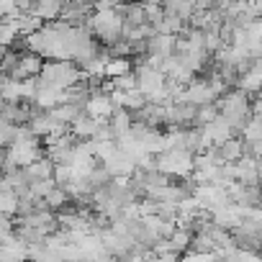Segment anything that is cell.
<instances>
[{
    "label": "cell",
    "mask_w": 262,
    "mask_h": 262,
    "mask_svg": "<svg viewBox=\"0 0 262 262\" xmlns=\"http://www.w3.org/2000/svg\"><path fill=\"white\" fill-rule=\"evenodd\" d=\"M100 165L108 170V175H111V178H116V175H131V170L137 167L134 157H131L128 152H123L118 144H116V149H113L105 160H100Z\"/></svg>",
    "instance_id": "cell-1"
},
{
    "label": "cell",
    "mask_w": 262,
    "mask_h": 262,
    "mask_svg": "<svg viewBox=\"0 0 262 262\" xmlns=\"http://www.w3.org/2000/svg\"><path fill=\"white\" fill-rule=\"evenodd\" d=\"M41 64H44V57H41V54L24 49V52H21V57H18V64H16V70L11 72V77H16V80L34 77V75H39Z\"/></svg>",
    "instance_id": "cell-2"
},
{
    "label": "cell",
    "mask_w": 262,
    "mask_h": 262,
    "mask_svg": "<svg viewBox=\"0 0 262 262\" xmlns=\"http://www.w3.org/2000/svg\"><path fill=\"white\" fill-rule=\"evenodd\" d=\"M183 98L188 100V103H193V105H203V103H211V100H216V95H213V90H211V85L206 82V77H201V80H190L188 85H185V93H183Z\"/></svg>",
    "instance_id": "cell-3"
},
{
    "label": "cell",
    "mask_w": 262,
    "mask_h": 262,
    "mask_svg": "<svg viewBox=\"0 0 262 262\" xmlns=\"http://www.w3.org/2000/svg\"><path fill=\"white\" fill-rule=\"evenodd\" d=\"M26 11H31V13L39 16L41 21H54V18H59L62 0H34Z\"/></svg>",
    "instance_id": "cell-4"
},
{
    "label": "cell",
    "mask_w": 262,
    "mask_h": 262,
    "mask_svg": "<svg viewBox=\"0 0 262 262\" xmlns=\"http://www.w3.org/2000/svg\"><path fill=\"white\" fill-rule=\"evenodd\" d=\"M219 152H221V160H224V162H236V160L244 155V142H242V137H239V139H234V137L224 139V142L219 144Z\"/></svg>",
    "instance_id": "cell-5"
},
{
    "label": "cell",
    "mask_w": 262,
    "mask_h": 262,
    "mask_svg": "<svg viewBox=\"0 0 262 262\" xmlns=\"http://www.w3.org/2000/svg\"><path fill=\"white\" fill-rule=\"evenodd\" d=\"M108 126L113 128V134H116V137L126 134L128 126H131V113H128L126 108H113L111 116H108Z\"/></svg>",
    "instance_id": "cell-6"
},
{
    "label": "cell",
    "mask_w": 262,
    "mask_h": 262,
    "mask_svg": "<svg viewBox=\"0 0 262 262\" xmlns=\"http://www.w3.org/2000/svg\"><path fill=\"white\" fill-rule=\"evenodd\" d=\"M259 80H262L259 67H249V70H244V72L236 77V88L244 90V93H257V90H259Z\"/></svg>",
    "instance_id": "cell-7"
},
{
    "label": "cell",
    "mask_w": 262,
    "mask_h": 262,
    "mask_svg": "<svg viewBox=\"0 0 262 262\" xmlns=\"http://www.w3.org/2000/svg\"><path fill=\"white\" fill-rule=\"evenodd\" d=\"M131 70V59L128 57H108L105 59V64H103V75L105 77H116V75H121V72H128Z\"/></svg>",
    "instance_id": "cell-8"
},
{
    "label": "cell",
    "mask_w": 262,
    "mask_h": 262,
    "mask_svg": "<svg viewBox=\"0 0 262 262\" xmlns=\"http://www.w3.org/2000/svg\"><path fill=\"white\" fill-rule=\"evenodd\" d=\"M216 116H219V105H216V100H211V103H203V105H195V118H193V126L211 123Z\"/></svg>",
    "instance_id": "cell-9"
},
{
    "label": "cell",
    "mask_w": 262,
    "mask_h": 262,
    "mask_svg": "<svg viewBox=\"0 0 262 262\" xmlns=\"http://www.w3.org/2000/svg\"><path fill=\"white\" fill-rule=\"evenodd\" d=\"M44 201H47V206H49L52 211H59V208H64L67 203H72V198L67 195V190L59 188V185H54V188L44 195Z\"/></svg>",
    "instance_id": "cell-10"
},
{
    "label": "cell",
    "mask_w": 262,
    "mask_h": 262,
    "mask_svg": "<svg viewBox=\"0 0 262 262\" xmlns=\"http://www.w3.org/2000/svg\"><path fill=\"white\" fill-rule=\"evenodd\" d=\"M144 103H147V98H144V93H142L139 88H131V90H123L121 105H123L126 111H139V108H142Z\"/></svg>",
    "instance_id": "cell-11"
},
{
    "label": "cell",
    "mask_w": 262,
    "mask_h": 262,
    "mask_svg": "<svg viewBox=\"0 0 262 262\" xmlns=\"http://www.w3.org/2000/svg\"><path fill=\"white\" fill-rule=\"evenodd\" d=\"M111 82H113V88L116 90H131V88H137V72H121V75H116V77H111Z\"/></svg>",
    "instance_id": "cell-12"
},
{
    "label": "cell",
    "mask_w": 262,
    "mask_h": 262,
    "mask_svg": "<svg viewBox=\"0 0 262 262\" xmlns=\"http://www.w3.org/2000/svg\"><path fill=\"white\" fill-rule=\"evenodd\" d=\"M31 3H34V0H13V6H16V8H21V11H26Z\"/></svg>",
    "instance_id": "cell-13"
},
{
    "label": "cell",
    "mask_w": 262,
    "mask_h": 262,
    "mask_svg": "<svg viewBox=\"0 0 262 262\" xmlns=\"http://www.w3.org/2000/svg\"><path fill=\"white\" fill-rule=\"evenodd\" d=\"M118 3H134V0H118Z\"/></svg>",
    "instance_id": "cell-14"
}]
</instances>
